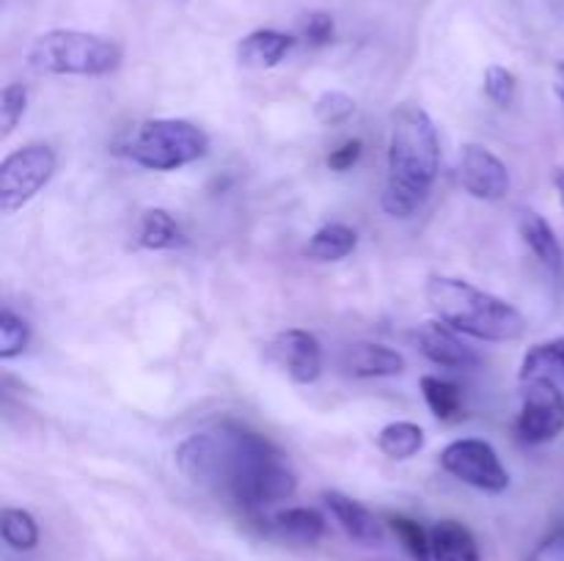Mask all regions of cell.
Segmentation results:
<instances>
[{
  "mask_svg": "<svg viewBox=\"0 0 564 561\" xmlns=\"http://www.w3.org/2000/svg\"><path fill=\"white\" fill-rule=\"evenodd\" d=\"M176 468L193 484L226 495L246 509H264L292 498L297 473L264 435L237 424L202 429L174 451Z\"/></svg>",
  "mask_w": 564,
  "mask_h": 561,
  "instance_id": "cell-1",
  "label": "cell"
},
{
  "mask_svg": "<svg viewBox=\"0 0 564 561\" xmlns=\"http://www.w3.org/2000/svg\"><path fill=\"white\" fill-rule=\"evenodd\" d=\"M441 143L427 110L405 102L391 113L389 157H386L383 204L391 218H411L438 179Z\"/></svg>",
  "mask_w": 564,
  "mask_h": 561,
  "instance_id": "cell-2",
  "label": "cell"
},
{
  "mask_svg": "<svg viewBox=\"0 0 564 561\" xmlns=\"http://www.w3.org/2000/svg\"><path fill=\"white\" fill-rule=\"evenodd\" d=\"M424 297L441 322L474 339L518 341L527 330V319L516 306L463 278L430 275Z\"/></svg>",
  "mask_w": 564,
  "mask_h": 561,
  "instance_id": "cell-3",
  "label": "cell"
},
{
  "mask_svg": "<svg viewBox=\"0 0 564 561\" xmlns=\"http://www.w3.org/2000/svg\"><path fill=\"white\" fill-rule=\"evenodd\" d=\"M119 42L88 31H47L28 50V66L39 75L102 77L119 69Z\"/></svg>",
  "mask_w": 564,
  "mask_h": 561,
  "instance_id": "cell-4",
  "label": "cell"
},
{
  "mask_svg": "<svg viewBox=\"0 0 564 561\" xmlns=\"http://www.w3.org/2000/svg\"><path fill=\"white\" fill-rule=\"evenodd\" d=\"M209 138L185 119H149L132 130L127 157L147 170H180L207 154Z\"/></svg>",
  "mask_w": 564,
  "mask_h": 561,
  "instance_id": "cell-5",
  "label": "cell"
},
{
  "mask_svg": "<svg viewBox=\"0 0 564 561\" xmlns=\"http://www.w3.org/2000/svg\"><path fill=\"white\" fill-rule=\"evenodd\" d=\"M55 174V152L47 143H28L0 163V212L25 207Z\"/></svg>",
  "mask_w": 564,
  "mask_h": 561,
  "instance_id": "cell-6",
  "label": "cell"
},
{
  "mask_svg": "<svg viewBox=\"0 0 564 561\" xmlns=\"http://www.w3.org/2000/svg\"><path fill=\"white\" fill-rule=\"evenodd\" d=\"M521 413H518L516 432L523 443L540 446L560 438L564 432V394L554 377L540 374V377L521 380Z\"/></svg>",
  "mask_w": 564,
  "mask_h": 561,
  "instance_id": "cell-7",
  "label": "cell"
},
{
  "mask_svg": "<svg viewBox=\"0 0 564 561\" xmlns=\"http://www.w3.org/2000/svg\"><path fill=\"white\" fill-rule=\"evenodd\" d=\"M441 468L455 479H460V482L482 490V493H505L510 487V473L501 465L499 454H496L488 440H452L441 451Z\"/></svg>",
  "mask_w": 564,
  "mask_h": 561,
  "instance_id": "cell-8",
  "label": "cell"
},
{
  "mask_svg": "<svg viewBox=\"0 0 564 561\" xmlns=\"http://www.w3.org/2000/svg\"><path fill=\"white\" fill-rule=\"evenodd\" d=\"M270 358L297 385L317 383L323 374V346H319L317 336L308 330L292 328L275 336L270 344Z\"/></svg>",
  "mask_w": 564,
  "mask_h": 561,
  "instance_id": "cell-9",
  "label": "cell"
},
{
  "mask_svg": "<svg viewBox=\"0 0 564 561\" xmlns=\"http://www.w3.org/2000/svg\"><path fill=\"white\" fill-rule=\"evenodd\" d=\"M460 182L479 201H501L510 193V170L482 143H466L460 152Z\"/></svg>",
  "mask_w": 564,
  "mask_h": 561,
  "instance_id": "cell-10",
  "label": "cell"
},
{
  "mask_svg": "<svg viewBox=\"0 0 564 561\" xmlns=\"http://www.w3.org/2000/svg\"><path fill=\"white\" fill-rule=\"evenodd\" d=\"M419 350L427 361H433L435 366L446 369H474L479 366V352L474 346H468L466 341L457 336L455 328H449L441 319H433V322H424L416 333Z\"/></svg>",
  "mask_w": 564,
  "mask_h": 561,
  "instance_id": "cell-11",
  "label": "cell"
},
{
  "mask_svg": "<svg viewBox=\"0 0 564 561\" xmlns=\"http://www.w3.org/2000/svg\"><path fill=\"white\" fill-rule=\"evenodd\" d=\"M325 506L334 515V520L339 522L341 531L358 544H367V548H375V544L383 542L386 531L383 522L361 504V501L350 498V495L339 493V490H325L323 493Z\"/></svg>",
  "mask_w": 564,
  "mask_h": 561,
  "instance_id": "cell-12",
  "label": "cell"
},
{
  "mask_svg": "<svg viewBox=\"0 0 564 561\" xmlns=\"http://www.w3.org/2000/svg\"><path fill=\"white\" fill-rule=\"evenodd\" d=\"M405 355L386 344H372V341H358L350 344L341 355V369L350 377L369 380V377H397L405 372Z\"/></svg>",
  "mask_w": 564,
  "mask_h": 561,
  "instance_id": "cell-13",
  "label": "cell"
},
{
  "mask_svg": "<svg viewBox=\"0 0 564 561\" xmlns=\"http://www.w3.org/2000/svg\"><path fill=\"white\" fill-rule=\"evenodd\" d=\"M292 47H295V36L284 31H273V28H259V31H251L248 36L240 38L237 61L248 69H273L286 58Z\"/></svg>",
  "mask_w": 564,
  "mask_h": 561,
  "instance_id": "cell-14",
  "label": "cell"
},
{
  "mask_svg": "<svg viewBox=\"0 0 564 561\" xmlns=\"http://www.w3.org/2000/svg\"><path fill=\"white\" fill-rule=\"evenodd\" d=\"M518 231H521L529 251L540 258V264H543L551 275H560L564 267V248L560 237H556V231L551 229L549 220L540 212H534V209H521V212H518Z\"/></svg>",
  "mask_w": 564,
  "mask_h": 561,
  "instance_id": "cell-15",
  "label": "cell"
},
{
  "mask_svg": "<svg viewBox=\"0 0 564 561\" xmlns=\"http://www.w3.org/2000/svg\"><path fill=\"white\" fill-rule=\"evenodd\" d=\"M268 531L286 539V542L312 544L325 537L328 522H325V517L317 509H308V506H286V509H279L275 515H270Z\"/></svg>",
  "mask_w": 564,
  "mask_h": 561,
  "instance_id": "cell-16",
  "label": "cell"
},
{
  "mask_svg": "<svg viewBox=\"0 0 564 561\" xmlns=\"http://www.w3.org/2000/svg\"><path fill=\"white\" fill-rule=\"evenodd\" d=\"M430 539H433V561H482L477 537L463 522H435Z\"/></svg>",
  "mask_w": 564,
  "mask_h": 561,
  "instance_id": "cell-17",
  "label": "cell"
},
{
  "mask_svg": "<svg viewBox=\"0 0 564 561\" xmlns=\"http://www.w3.org/2000/svg\"><path fill=\"white\" fill-rule=\"evenodd\" d=\"M138 242L147 251H174V248L187 245V237L169 209L154 207L143 212L141 226H138Z\"/></svg>",
  "mask_w": 564,
  "mask_h": 561,
  "instance_id": "cell-18",
  "label": "cell"
},
{
  "mask_svg": "<svg viewBox=\"0 0 564 561\" xmlns=\"http://www.w3.org/2000/svg\"><path fill=\"white\" fill-rule=\"evenodd\" d=\"M358 245V234L345 223H325L312 234L306 245V256L312 262H341Z\"/></svg>",
  "mask_w": 564,
  "mask_h": 561,
  "instance_id": "cell-19",
  "label": "cell"
},
{
  "mask_svg": "<svg viewBox=\"0 0 564 561\" xmlns=\"http://www.w3.org/2000/svg\"><path fill=\"white\" fill-rule=\"evenodd\" d=\"M378 449L389 460H411L424 449V429L413 421L386 424L378 432Z\"/></svg>",
  "mask_w": 564,
  "mask_h": 561,
  "instance_id": "cell-20",
  "label": "cell"
},
{
  "mask_svg": "<svg viewBox=\"0 0 564 561\" xmlns=\"http://www.w3.org/2000/svg\"><path fill=\"white\" fill-rule=\"evenodd\" d=\"M419 388H422L424 402H427L430 413L435 418H441V421H455V418H460L463 396L455 383L435 377V374H424L419 380Z\"/></svg>",
  "mask_w": 564,
  "mask_h": 561,
  "instance_id": "cell-21",
  "label": "cell"
},
{
  "mask_svg": "<svg viewBox=\"0 0 564 561\" xmlns=\"http://www.w3.org/2000/svg\"><path fill=\"white\" fill-rule=\"evenodd\" d=\"M540 374H549V377H556V374H562V377H564V336H562V339L534 344L532 350L523 355L521 380L540 377Z\"/></svg>",
  "mask_w": 564,
  "mask_h": 561,
  "instance_id": "cell-22",
  "label": "cell"
},
{
  "mask_svg": "<svg viewBox=\"0 0 564 561\" xmlns=\"http://www.w3.org/2000/svg\"><path fill=\"white\" fill-rule=\"evenodd\" d=\"M0 534H3V542L14 550H33L39 544V526L33 520L31 512L25 509H3L0 515Z\"/></svg>",
  "mask_w": 564,
  "mask_h": 561,
  "instance_id": "cell-23",
  "label": "cell"
},
{
  "mask_svg": "<svg viewBox=\"0 0 564 561\" xmlns=\"http://www.w3.org/2000/svg\"><path fill=\"white\" fill-rule=\"evenodd\" d=\"M389 528L413 561H433V539H430V531H424L422 522L405 515H394L389 517Z\"/></svg>",
  "mask_w": 564,
  "mask_h": 561,
  "instance_id": "cell-24",
  "label": "cell"
},
{
  "mask_svg": "<svg viewBox=\"0 0 564 561\" xmlns=\"http://www.w3.org/2000/svg\"><path fill=\"white\" fill-rule=\"evenodd\" d=\"M356 116V99L345 91H325L314 102V119L325 127H339Z\"/></svg>",
  "mask_w": 564,
  "mask_h": 561,
  "instance_id": "cell-25",
  "label": "cell"
},
{
  "mask_svg": "<svg viewBox=\"0 0 564 561\" xmlns=\"http://www.w3.org/2000/svg\"><path fill=\"white\" fill-rule=\"evenodd\" d=\"M28 341H31V328H28L25 319L3 308V314H0V361H11V358L20 355Z\"/></svg>",
  "mask_w": 564,
  "mask_h": 561,
  "instance_id": "cell-26",
  "label": "cell"
},
{
  "mask_svg": "<svg viewBox=\"0 0 564 561\" xmlns=\"http://www.w3.org/2000/svg\"><path fill=\"white\" fill-rule=\"evenodd\" d=\"M28 108V88L22 82H9L0 91V138H9L17 130Z\"/></svg>",
  "mask_w": 564,
  "mask_h": 561,
  "instance_id": "cell-27",
  "label": "cell"
},
{
  "mask_svg": "<svg viewBox=\"0 0 564 561\" xmlns=\"http://www.w3.org/2000/svg\"><path fill=\"white\" fill-rule=\"evenodd\" d=\"M516 94H518V77L512 75L507 66H488L485 72V97L490 99L494 105L499 108H507V105L516 102Z\"/></svg>",
  "mask_w": 564,
  "mask_h": 561,
  "instance_id": "cell-28",
  "label": "cell"
},
{
  "mask_svg": "<svg viewBox=\"0 0 564 561\" xmlns=\"http://www.w3.org/2000/svg\"><path fill=\"white\" fill-rule=\"evenodd\" d=\"M301 36L314 47H323L334 38V16L328 11H308L301 20Z\"/></svg>",
  "mask_w": 564,
  "mask_h": 561,
  "instance_id": "cell-29",
  "label": "cell"
},
{
  "mask_svg": "<svg viewBox=\"0 0 564 561\" xmlns=\"http://www.w3.org/2000/svg\"><path fill=\"white\" fill-rule=\"evenodd\" d=\"M361 154H364V141L361 138H352V141H345L339 148H334L325 163H328V168L336 170V174H345V170H350L352 165L361 160Z\"/></svg>",
  "mask_w": 564,
  "mask_h": 561,
  "instance_id": "cell-30",
  "label": "cell"
},
{
  "mask_svg": "<svg viewBox=\"0 0 564 561\" xmlns=\"http://www.w3.org/2000/svg\"><path fill=\"white\" fill-rule=\"evenodd\" d=\"M529 561H564V528L562 531L551 534L549 539H543V542L532 550Z\"/></svg>",
  "mask_w": 564,
  "mask_h": 561,
  "instance_id": "cell-31",
  "label": "cell"
},
{
  "mask_svg": "<svg viewBox=\"0 0 564 561\" xmlns=\"http://www.w3.org/2000/svg\"><path fill=\"white\" fill-rule=\"evenodd\" d=\"M554 91L560 97V102L564 105V61H556L554 66Z\"/></svg>",
  "mask_w": 564,
  "mask_h": 561,
  "instance_id": "cell-32",
  "label": "cell"
},
{
  "mask_svg": "<svg viewBox=\"0 0 564 561\" xmlns=\"http://www.w3.org/2000/svg\"><path fill=\"white\" fill-rule=\"evenodd\" d=\"M554 187H556V196H560V204L564 209V168L554 170Z\"/></svg>",
  "mask_w": 564,
  "mask_h": 561,
  "instance_id": "cell-33",
  "label": "cell"
}]
</instances>
